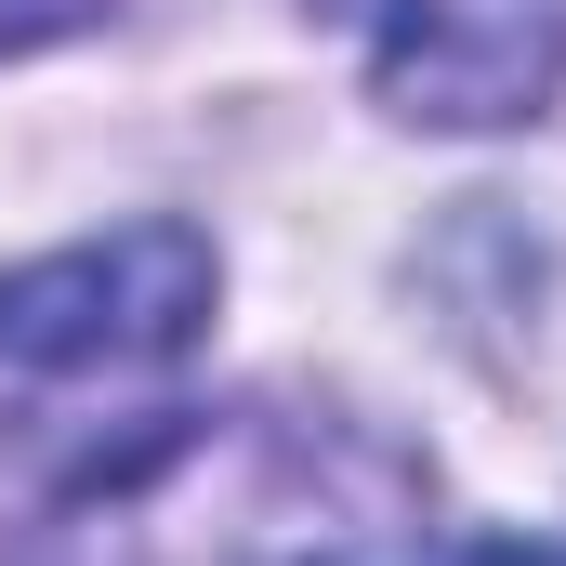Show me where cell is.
<instances>
[{"mask_svg":"<svg viewBox=\"0 0 566 566\" xmlns=\"http://www.w3.org/2000/svg\"><path fill=\"white\" fill-rule=\"evenodd\" d=\"M211 316V238L198 224H119L80 251H40L0 277V382L27 396H133Z\"/></svg>","mask_w":566,"mask_h":566,"instance_id":"2","label":"cell"},{"mask_svg":"<svg viewBox=\"0 0 566 566\" xmlns=\"http://www.w3.org/2000/svg\"><path fill=\"white\" fill-rule=\"evenodd\" d=\"M434 474L343 409H198L93 461L13 566H409Z\"/></svg>","mask_w":566,"mask_h":566,"instance_id":"1","label":"cell"},{"mask_svg":"<svg viewBox=\"0 0 566 566\" xmlns=\"http://www.w3.org/2000/svg\"><path fill=\"white\" fill-rule=\"evenodd\" d=\"M316 13L356 27L382 106L434 133H501L566 93V0H316Z\"/></svg>","mask_w":566,"mask_h":566,"instance_id":"3","label":"cell"},{"mask_svg":"<svg viewBox=\"0 0 566 566\" xmlns=\"http://www.w3.org/2000/svg\"><path fill=\"white\" fill-rule=\"evenodd\" d=\"M93 0H0V53H40V40H66Z\"/></svg>","mask_w":566,"mask_h":566,"instance_id":"4","label":"cell"},{"mask_svg":"<svg viewBox=\"0 0 566 566\" xmlns=\"http://www.w3.org/2000/svg\"><path fill=\"white\" fill-rule=\"evenodd\" d=\"M409 566H566V541H461V554H409Z\"/></svg>","mask_w":566,"mask_h":566,"instance_id":"5","label":"cell"}]
</instances>
